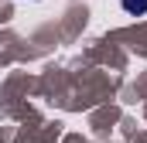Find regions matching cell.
Segmentation results:
<instances>
[{
	"mask_svg": "<svg viewBox=\"0 0 147 143\" xmlns=\"http://www.w3.org/2000/svg\"><path fill=\"white\" fill-rule=\"evenodd\" d=\"M120 3H123V10L134 14V17H137V14H147V0H120Z\"/></svg>",
	"mask_w": 147,
	"mask_h": 143,
	"instance_id": "6da1fadb",
	"label": "cell"
}]
</instances>
